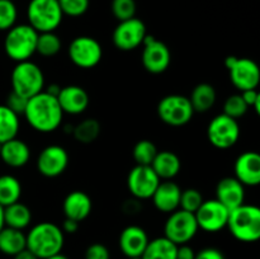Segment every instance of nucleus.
Instances as JSON below:
<instances>
[{"mask_svg":"<svg viewBox=\"0 0 260 259\" xmlns=\"http://www.w3.org/2000/svg\"><path fill=\"white\" fill-rule=\"evenodd\" d=\"M23 116L35 131L50 134L61 126L63 112L57 98L43 90L28 99Z\"/></svg>","mask_w":260,"mask_h":259,"instance_id":"f257e3e1","label":"nucleus"},{"mask_svg":"<svg viewBox=\"0 0 260 259\" xmlns=\"http://www.w3.org/2000/svg\"><path fill=\"white\" fill-rule=\"evenodd\" d=\"M27 249L38 259H46L61 253L65 244V234L60 226L50 221H42L33 226L27 234Z\"/></svg>","mask_w":260,"mask_h":259,"instance_id":"f03ea898","label":"nucleus"},{"mask_svg":"<svg viewBox=\"0 0 260 259\" xmlns=\"http://www.w3.org/2000/svg\"><path fill=\"white\" fill-rule=\"evenodd\" d=\"M226 228L236 240L255 243L260 238V208L246 203L234 208L229 212Z\"/></svg>","mask_w":260,"mask_h":259,"instance_id":"7ed1b4c3","label":"nucleus"},{"mask_svg":"<svg viewBox=\"0 0 260 259\" xmlns=\"http://www.w3.org/2000/svg\"><path fill=\"white\" fill-rule=\"evenodd\" d=\"M38 32L29 24H15L7 30L4 51L10 60L15 62L30 60L36 53Z\"/></svg>","mask_w":260,"mask_h":259,"instance_id":"20e7f679","label":"nucleus"},{"mask_svg":"<svg viewBox=\"0 0 260 259\" xmlns=\"http://www.w3.org/2000/svg\"><path fill=\"white\" fill-rule=\"evenodd\" d=\"M12 91L25 99L35 96L45 89V75L37 63L33 61L17 62L10 75Z\"/></svg>","mask_w":260,"mask_h":259,"instance_id":"39448f33","label":"nucleus"},{"mask_svg":"<svg viewBox=\"0 0 260 259\" xmlns=\"http://www.w3.org/2000/svg\"><path fill=\"white\" fill-rule=\"evenodd\" d=\"M28 24L38 33L55 32L63 14L57 0H30L27 7Z\"/></svg>","mask_w":260,"mask_h":259,"instance_id":"423d86ee","label":"nucleus"},{"mask_svg":"<svg viewBox=\"0 0 260 259\" xmlns=\"http://www.w3.org/2000/svg\"><path fill=\"white\" fill-rule=\"evenodd\" d=\"M157 116L165 124L182 127L193 118V107L188 96L182 94H169L162 96L157 103Z\"/></svg>","mask_w":260,"mask_h":259,"instance_id":"0eeeda50","label":"nucleus"},{"mask_svg":"<svg viewBox=\"0 0 260 259\" xmlns=\"http://www.w3.org/2000/svg\"><path fill=\"white\" fill-rule=\"evenodd\" d=\"M198 230L200 228L194 213L180 208L169 213L164 223V236L175 245L188 244L197 235Z\"/></svg>","mask_w":260,"mask_h":259,"instance_id":"6e6552de","label":"nucleus"},{"mask_svg":"<svg viewBox=\"0 0 260 259\" xmlns=\"http://www.w3.org/2000/svg\"><path fill=\"white\" fill-rule=\"evenodd\" d=\"M225 66L230 74V80L238 90L244 91L256 89L260 81V71L258 63L248 57L228 56Z\"/></svg>","mask_w":260,"mask_h":259,"instance_id":"1a4fd4ad","label":"nucleus"},{"mask_svg":"<svg viewBox=\"0 0 260 259\" xmlns=\"http://www.w3.org/2000/svg\"><path fill=\"white\" fill-rule=\"evenodd\" d=\"M207 139L216 149L233 147L240 139V124L238 119L221 113L213 117L207 126Z\"/></svg>","mask_w":260,"mask_h":259,"instance_id":"9d476101","label":"nucleus"},{"mask_svg":"<svg viewBox=\"0 0 260 259\" xmlns=\"http://www.w3.org/2000/svg\"><path fill=\"white\" fill-rule=\"evenodd\" d=\"M71 62L80 69H93L103 57L102 45L90 36H79L70 42L68 48Z\"/></svg>","mask_w":260,"mask_h":259,"instance_id":"9b49d317","label":"nucleus"},{"mask_svg":"<svg viewBox=\"0 0 260 259\" xmlns=\"http://www.w3.org/2000/svg\"><path fill=\"white\" fill-rule=\"evenodd\" d=\"M142 66L150 74H162L169 69L172 62L170 48L162 41H159L154 36L147 33L142 42Z\"/></svg>","mask_w":260,"mask_h":259,"instance_id":"f8f14e48","label":"nucleus"},{"mask_svg":"<svg viewBox=\"0 0 260 259\" xmlns=\"http://www.w3.org/2000/svg\"><path fill=\"white\" fill-rule=\"evenodd\" d=\"M147 29L145 23L140 18H129L122 20L116 25L112 35V41L119 51H134L142 46Z\"/></svg>","mask_w":260,"mask_h":259,"instance_id":"ddd939ff","label":"nucleus"},{"mask_svg":"<svg viewBox=\"0 0 260 259\" xmlns=\"http://www.w3.org/2000/svg\"><path fill=\"white\" fill-rule=\"evenodd\" d=\"M161 182L151 165H135L127 175V188L136 200H149Z\"/></svg>","mask_w":260,"mask_h":259,"instance_id":"4468645a","label":"nucleus"},{"mask_svg":"<svg viewBox=\"0 0 260 259\" xmlns=\"http://www.w3.org/2000/svg\"><path fill=\"white\" fill-rule=\"evenodd\" d=\"M229 212L230 211L218 202L216 198L213 200L203 201L202 205L200 206L194 212L196 220H197L198 228L206 233H218L223 230L228 225Z\"/></svg>","mask_w":260,"mask_h":259,"instance_id":"2eb2a0df","label":"nucleus"},{"mask_svg":"<svg viewBox=\"0 0 260 259\" xmlns=\"http://www.w3.org/2000/svg\"><path fill=\"white\" fill-rule=\"evenodd\" d=\"M69 157L68 150L61 145H48L41 150L37 157V169L40 174L46 178L60 177L68 169Z\"/></svg>","mask_w":260,"mask_h":259,"instance_id":"dca6fc26","label":"nucleus"},{"mask_svg":"<svg viewBox=\"0 0 260 259\" xmlns=\"http://www.w3.org/2000/svg\"><path fill=\"white\" fill-rule=\"evenodd\" d=\"M235 178L245 187L260 184V155L256 151H245L239 155L234 164Z\"/></svg>","mask_w":260,"mask_h":259,"instance_id":"f3484780","label":"nucleus"},{"mask_svg":"<svg viewBox=\"0 0 260 259\" xmlns=\"http://www.w3.org/2000/svg\"><path fill=\"white\" fill-rule=\"evenodd\" d=\"M57 101L63 114L68 113L71 116L84 113L90 103L88 91L79 85L62 86L57 95Z\"/></svg>","mask_w":260,"mask_h":259,"instance_id":"a211bd4d","label":"nucleus"},{"mask_svg":"<svg viewBox=\"0 0 260 259\" xmlns=\"http://www.w3.org/2000/svg\"><path fill=\"white\" fill-rule=\"evenodd\" d=\"M149 235L139 225H128L121 231L118 244L119 249L126 258L141 256L149 243Z\"/></svg>","mask_w":260,"mask_h":259,"instance_id":"6ab92c4d","label":"nucleus"},{"mask_svg":"<svg viewBox=\"0 0 260 259\" xmlns=\"http://www.w3.org/2000/svg\"><path fill=\"white\" fill-rule=\"evenodd\" d=\"M182 188L173 180H161L151 196L154 207L162 213H172L179 208Z\"/></svg>","mask_w":260,"mask_h":259,"instance_id":"aec40b11","label":"nucleus"},{"mask_svg":"<svg viewBox=\"0 0 260 259\" xmlns=\"http://www.w3.org/2000/svg\"><path fill=\"white\" fill-rule=\"evenodd\" d=\"M216 200L229 211L239 207L245 201V185L235 177H225L216 185Z\"/></svg>","mask_w":260,"mask_h":259,"instance_id":"412c9836","label":"nucleus"},{"mask_svg":"<svg viewBox=\"0 0 260 259\" xmlns=\"http://www.w3.org/2000/svg\"><path fill=\"white\" fill-rule=\"evenodd\" d=\"M91 210H93L91 198L83 190H73L63 198L62 212L66 218L81 222L89 217Z\"/></svg>","mask_w":260,"mask_h":259,"instance_id":"4be33fe9","label":"nucleus"},{"mask_svg":"<svg viewBox=\"0 0 260 259\" xmlns=\"http://www.w3.org/2000/svg\"><path fill=\"white\" fill-rule=\"evenodd\" d=\"M0 159L10 168H22L29 161L30 149L27 142L15 137L3 142L0 147Z\"/></svg>","mask_w":260,"mask_h":259,"instance_id":"5701e85b","label":"nucleus"},{"mask_svg":"<svg viewBox=\"0 0 260 259\" xmlns=\"http://www.w3.org/2000/svg\"><path fill=\"white\" fill-rule=\"evenodd\" d=\"M151 168L160 180H172L179 174L182 169V161L175 152L162 150L157 151L156 156L151 163Z\"/></svg>","mask_w":260,"mask_h":259,"instance_id":"b1692460","label":"nucleus"},{"mask_svg":"<svg viewBox=\"0 0 260 259\" xmlns=\"http://www.w3.org/2000/svg\"><path fill=\"white\" fill-rule=\"evenodd\" d=\"M25 248H27V239L24 231L8 226H4L0 230V251L3 254L14 256Z\"/></svg>","mask_w":260,"mask_h":259,"instance_id":"393cba45","label":"nucleus"},{"mask_svg":"<svg viewBox=\"0 0 260 259\" xmlns=\"http://www.w3.org/2000/svg\"><path fill=\"white\" fill-rule=\"evenodd\" d=\"M32 222V211L27 205L15 202L4 207V223L8 228L24 230Z\"/></svg>","mask_w":260,"mask_h":259,"instance_id":"a878e982","label":"nucleus"},{"mask_svg":"<svg viewBox=\"0 0 260 259\" xmlns=\"http://www.w3.org/2000/svg\"><path fill=\"white\" fill-rule=\"evenodd\" d=\"M216 98H217V94H216V89L213 88V85L208 83H201L194 86L189 96V101L194 113L196 112L206 113L215 106Z\"/></svg>","mask_w":260,"mask_h":259,"instance_id":"bb28decb","label":"nucleus"},{"mask_svg":"<svg viewBox=\"0 0 260 259\" xmlns=\"http://www.w3.org/2000/svg\"><path fill=\"white\" fill-rule=\"evenodd\" d=\"M177 246L165 236L149 240L141 259H177Z\"/></svg>","mask_w":260,"mask_h":259,"instance_id":"cd10ccee","label":"nucleus"},{"mask_svg":"<svg viewBox=\"0 0 260 259\" xmlns=\"http://www.w3.org/2000/svg\"><path fill=\"white\" fill-rule=\"evenodd\" d=\"M19 128V116L5 104H0V144L15 139Z\"/></svg>","mask_w":260,"mask_h":259,"instance_id":"c85d7f7f","label":"nucleus"},{"mask_svg":"<svg viewBox=\"0 0 260 259\" xmlns=\"http://www.w3.org/2000/svg\"><path fill=\"white\" fill-rule=\"evenodd\" d=\"M22 196V184L12 174L0 175V205L3 207L18 202Z\"/></svg>","mask_w":260,"mask_h":259,"instance_id":"c756f323","label":"nucleus"},{"mask_svg":"<svg viewBox=\"0 0 260 259\" xmlns=\"http://www.w3.org/2000/svg\"><path fill=\"white\" fill-rule=\"evenodd\" d=\"M71 135L80 144H91L101 135V123L95 118H85L73 127Z\"/></svg>","mask_w":260,"mask_h":259,"instance_id":"7c9ffc66","label":"nucleus"},{"mask_svg":"<svg viewBox=\"0 0 260 259\" xmlns=\"http://www.w3.org/2000/svg\"><path fill=\"white\" fill-rule=\"evenodd\" d=\"M61 48H62V42L55 32L38 33L36 53L43 57H52L60 52Z\"/></svg>","mask_w":260,"mask_h":259,"instance_id":"2f4dec72","label":"nucleus"},{"mask_svg":"<svg viewBox=\"0 0 260 259\" xmlns=\"http://www.w3.org/2000/svg\"><path fill=\"white\" fill-rule=\"evenodd\" d=\"M157 147L151 140H140L132 150V156L137 165H151L157 154Z\"/></svg>","mask_w":260,"mask_h":259,"instance_id":"473e14b6","label":"nucleus"},{"mask_svg":"<svg viewBox=\"0 0 260 259\" xmlns=\"http://www.w3.org/2000/svg\"><path fill=\"white\" fill-rule=\"evenodd\" d=\"M18 9L12 0H0V30H9L17 24Z\"/></svg>","mask_w":260,"mask_h":259,"instance_id":"72a5a7b5","label":"nucleus"},{"mask_svg":"<svg viewBox=\"0 0 260 259\" xmlns=\"http://www.w3.org/2000/svg\"><path fill=\"white\" fill-rule=\"evenodd\" d=\"M248 106L244 102L241 94H233L223 103V114L231 118L239 119L248 112Z\"/></svg>","mask_w":260,"mask_h":259,"instance_id":"f704fd0d","label":"nucleus"},{"mask_svg":"<svg viewBox=\"0 0 260 259\" xmlns=\"http://www.w3.org/2000/svg\"><path fill=\"white\" fill-rule=\"evenodd\" d=\"M203 201L205 200H203V196L200 190L196 189V188H187V189L182 190L179 208L194 213L202 205Z\"/></svg>","mask_w":260,"mask_h":259,"instance_id":"c9c22d12","label":"nucleus"},{"mask_svg":"<svg viewBox=\"0 0 260 259\" xmlns=\"http://www.w3.org/2000/svg\"><path fill=\"white\" fill-rule=\"evenodd\" d=\"M112 14L118 22L129 19L136 15L137 5L135 0H112Z\"/></svg>","mask_w":260,"mask_h":259,"instance_id":"e433bc0d","label":"nucleus"},{"mask_svg":"<svg viewBox=\"0 0 260 259\" xmlns=\"http://www.w3.org/2000/svg\"><path fill=\"white\" fill-rule=\"evenodd\" d=\"M57 2L62 14L73 18L85 14L90 5V0H57Z\"/></svg>","mask_w":260,"mask_h":259,"instance_id":"4c0bfd02","label":"nucleus"},{"mask_svg":"<svg viewBox=\"0 0 260 259\" xmlns=\"http://www.w3.org/2000/svg\"><path fill=\"white\" fill-rule=\"evenodd\" d=\"M85 259H111V251L104 244L94 243L86 248Z\"/></svg>","mask_w":260,"mask_h":259,"instance_id":"58836bf2","label":"nucleus"},{"mask_svg":"<svg viewBox=\"0 0 260 259\" xmlns=\"http://www.w3.org/2000/svg\"><path fill=\"white\" fill-rule=\"evenodd\" d=\"M27 102H28V99L23 98V96L18 95L17 93L12 91V93L9 94V96H8L5 106H7L8 108L12 109L14 113H17L18 116H20V114L24 113V109H25V106H27Z\"/></svg>","mask_w":260,"mask_h":259,"instance_id":"ea45409f","label":"nucleus"},{"mask_svg":"<svg viewBox=\"0 0 260 259\" xmlns=\"http://www.w3.org/2000/svg\"><path fill=\"white\" fill-rule=\"evenodd\" d=\"M244 102L248 108H253L256 114L260 113V94L256 89H249V90L240 91Z\"/></svg>","mask_w":260,"mask_h":259,"instance_id":"a19ab883","label":"nucleus"},{"mask_svg":"<svg viewBox=\"0 0 260 259\" xmlns=\"http://www.w3.org/2000/svg\"><path fill=\"white\" fill-rule=\"evenodd\" d=\"M194 259H225V255L220 249L205 248L196 253Z\"/></svg>","mask_w":260,"mask_h":259,"instance_id":"79ce46f5","label":"nucleus"},{"mask_svg":"<svg viewBox=\"0 0 260 259\" xmlns=\"http://www.w3.org/2000/svg\"><path fill=\"white\" fill-rule=\"evenodd\" d=\"M196 251L188 244L177 246V259H194Z\"/></svg>","mask_w":260,"mask_h":259,"instance_id":"37998d69","label":"nucleus"},{"mask_svg":"<svg viewBox=\"0 0 260 259\" xmlns=\"http://www.w3.org/2000/svg\"><path fill=\"white\" fill-rule=\"evenodd\" d=\"M79 223L80 222H78V221L65 217L62 226H61V230H62L63 234H75L79 230Z\"/></svg>","mask_w":260,"mask_h":259,"instance_id":"c03bdc74","label":"nucleus"},{"mask_svg":"<svg viewBox=\"0 0 260 259\" xmlns=\"http://www.w3.org/2000/svg\"><path fill=\"white\" fill-rule=\"evenodd\" d=\"M13 259H38V258L32 253V251L28 250V249L25 248L23 249L22 251H19L18 254H15V255L13 256Z\"/></svg>","mask_w":260,"mask_h":259,"instance_id":"a18cd8bd","label":"nucleus"},{"mask_svg":"<svg viewBox=\"0 0 260 259\" xmlns=\"http://www.w3.org/2000/svg\"><path fill=\"white\" fill-rule=\"evenodd\" d=\"M60 89H61V86H58L57 84H50V85L47 86V89H46V93H48V94H51V95H53V96H56V98H57V95H58V93H60Z\"/></svg>","mask_w":260,"mask_h":259,"instance_id":"49530a36","label":"nucleus"},{"mask_svg":"<svg viewBox=\"0 0 260 259\" xmlns=\"http://www.w3.org/2000/svg\"><path fill=\"white\" fill-rule=\"evenodd\" d=\"M4 226H5V223H4V207L0 205V230H2Z\"/></svg>","mask_w":260,"mask_h":259,"instance_id":"de8ad7c7","label":"nucleus"},{"mask_svg":"<svg viewBox=\"0 0 260 259\" xmlns=\"http://www.w3.org/2000/svg\"><path fill=\"white\" fill-rule=\"evenodd\" d=\"M46 259H69V258L66 255H63L62 253H58V254H55V255H52V256H48V258H46Z\"/></svg>","mask_w":260,"mask_h":259,"instance_id":"09e8293b","label":"nucleus"},{"mask_svg":"<svg viewBox=\"0 0 260 259\" xmlns=\"http://www.w3.org/2000/svg\"><path fill=\"white\" fill-rule=\"evenodd\" d=\"M126 259H141V256H136V258H126Z\"/></svg>","mask_w":260,"mask_h":259,"instance_id":"8fccbe9b","label":"nucleus"},{"mask_svg":"<svg viewBox=\"0 0 260 259\" xmlns=\"http://www.w3.org/2000/svg\"><path fill=\"white\" fill-rule=\"evenodd\" d=\"M0 147H2V144H0Z\"/></svg>","mask_w":260,"mask_h":259,"instance_id":"3c124183","label":"nucleus"}]
</instances>
